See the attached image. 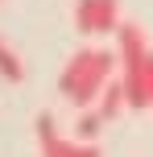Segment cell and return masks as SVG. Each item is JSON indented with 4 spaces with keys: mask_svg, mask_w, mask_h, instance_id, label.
I'll return each mask as SVG.
<instances>
[{
    "mask_svg": "<svg viewBox=\"0 0 153 157\" xmlns=\"http://www.w3.org/2000/svg\"><path fill=\"white\" fill-rule=\"evenodd\" d=\"M116 62H120V54L99 50V46H83V50H75L71 62L62 66V75H58V91H62L79 112H83V108H95L99 95H104V87L112 83Z\"/></svg>",
    "mask_w": 153,
    "mask_h": 157,
    "instance_id": "1",
    "label": "cell"
},
{
    "mask_svg": "<svg viewBox=\"0 0 153 157\" xmlns=\"http://www.w3.org/2000/svg\"><path fill=\"white\" fill-rule=\"evenodd\" d=\"M0 75H4L8 83H21L25 78V62L17 58V50L8 46V41H0Z\"/></svg>",
    "mask_w": 153,
    "mask_h": 157,
    "instance_id": "6",
    "label": "cell"
},
{
    "mask_svg": "<svg viewBox=\"0 0 153 157\" xmlns=\"http://www.w3.org/2000/svg\"><path fill=\"white\" fill-rule=\"evenodd\" d=\"M141 87H145V99H149V108H153V50H149V58H145V75H141Z\"/></svg>",
    "mask_w": 153,
    "mask_h": 157,
    "instance_id": "7",
    "label": "cell"
},
{
    "mask_svg": "<svg viewBox=\"0 0 153 157\" xmlns=\"http://www.w3.org/2000/svg\"><path fill=\"white\" fill-rule=\"evenodd\" d=\"M33 124H37V149H41V157H71L75 141H66V136L58 132V124H54L50 112H41Z\"/></svg>",
    "mask_w": 153,
    "mask_h": 157,
    "instance_id": "3",
    "label": "cell"
},
{
    "mask_svg": "<svg viewBox=\"0 0 153 157\" xmlns=\"http://www.w3.org/2000/svg\"><path fill=\"white\" fill-rule=\"evenodd\" d=\"M71 157H99V149L91 141H75V149H71Z\"/></svg>",
    "mask_w": 153,
    "mask_h": 157,
    "instance_id": "8",
    "label": "cell"
},
{
    "mask_svg": "<svg viewBox=\"0 0 153 157\" xmlns=\"http://www.w3.org/2000/svg\"><path fill=\"white\" fill-rule=\"evenodd\" d=\"M104 124H108V120L99 116V108H83L79 120H75V141H95Z\"/></svg>",
    "mask_w": 153,
    "mask_h": 157,
    "instance_id": "5",
    "label": "cell"
},
{
    "mask_svg": "<svg viewBox=\"0 0 153 157\" xmlns=\"http://www.w3.org/2000/svg\"><path fill=\"white\" fill-rule=\"evenodd\" d=\"M124 25L120 0H75V29L79 33H116Z\"/></svg>",
    "mask_w": 153,
    "mask_h": 157,
    "instance_id": "2",
    "label": "cell"
},
{
    "mask_svg": "<svg viewBox=\"0 0 153 157\" xmlns=\"http://www.w3.org/2000/svg\"><path fill=\"white\" fill-rule=\"evenodd\" d=\"M95 108H99V116H104V120H116L124 108H128V91H124V83H120V78H112V83L104 87V95H99V103H95Z\"/></svg>",
    "mask_w": 153,
    "mask_h": 157,
    "instance_id": "4",
    "label": "cell"
}]
</instances>
